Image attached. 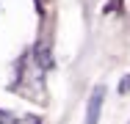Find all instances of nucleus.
<instances>
[{"label":"nucleus","instance_id":"f257e3e1","mask_svg":"<svg viewBox=\"0 0 130 124\" xmlns=\"http://www.w3.org/2000/svg\"><path fill=\"white\" fill-rule=\"evenodd\" d=\"M103 99H105V88H103V86H97V88L91 91L89 102H86V124H97V121H100Z\"/></svg>","mask_w":130,"mask_h":124},{"label":"nucleus","instance_id":"f03ea898","mask_svg":"<svg viewBox=\"0 0 130 124\" xmlns=\"http://www.w3.org/2000/svg\"><path fill=\"white\" fill-rule=\"evenodd\" d=\"M0 124H42L39 116H30V113H8V110H0Z\"/></svg>","mask_w":130,"mask_h":124},{"label":"nucleus","instance_id":"7ed1b4c3","mask_svg":"<svg viewBox=\"0 0 130 124\" xmlns=\"http://www.w3.org/2000/svg\"><path fill=\"white\" fill-rule=\"evenodd\" d=\"M130 88V77H125V80H122V88H119V91H127Z\"/></svg>","mask_w":130,"mask_h":124}]
</instances>
